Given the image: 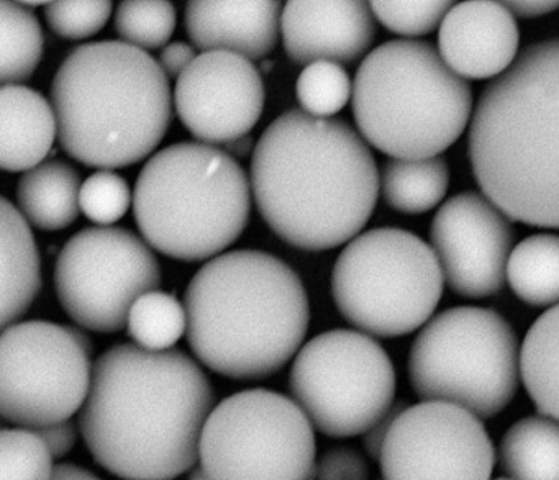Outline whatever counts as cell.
Instances as JSON below:
<instances>
[{
    "instance_id": "obj_34",
    "label": "cell",
    "mask_w": 559,
    "mask_h": 480,
    "mask_svg": "<svg viewBox=\"0 0 559 480\" xmlns=\"http://www.w3.org/2000/svg\"><path fill=\"white\" fill-rule=\"evenodd\" d=\"M112 14V2H50L45 17L55 34L68 40H84L103 31Z\"/></svg>"
},
{
    "instance_id": "obj_7",
    "label": "cell",
    "mask_w": 559,
    "mask_h": 480,
    "mask_svg": "<svg viewBox=\"0 0 559 480\" xmlns=\"http://www.w3.org/2000/svg\"><path fill=\"white\" fill-rule=\"evenodd\" d=\"M471 113L469 84L424 41L381 45L353 83V116L362 139L394 159L437 158L463 135Z\"/></svg>"
},
{
    "instance_id": "obj_43",
    "label": "cell",
    "mask_w": 559,
    "mask_h": 480,
    "mask_svg": "<svg viewBox=\"0 0 559 480\" xmlns=\"http://www.w3.org/2000/svg\"><path fill=\"white\" fill-rule=\"evenodd\" d=\"M493 480H512V479H509V477H499V479H493Z\"/></svg>"
},
{
    "instance_id": "obj_25",
    "label": "cell",
    "mask_w": 559,
    "mask_h": 480,
    "mask_svg": "<svg viewBox=\"0 0 559 480\" xmlns=\"http://www.w3.org/2000/svg\"><path fill=\"white\" fill-rule=\"evenodd\" d=\"M450 169L443 158L391 159L382 169L385 204L401 214L418 215L437 207L448 192Z\"/></svg>"
},
{
    "instance_id": "obj_3",
    "label": "cell",
    "mask_w": 559,
    "mask_h": 480,
    "mask_svg": "<svg viewBox=\"0 0 559 480\" xmlns=\"http://www.w3.org/2000/svg\"><path fill=\"white\" fill-rule=\"evenodd\" d=\"M469 159L509 220L559 228V38L526 47L480 94Z\"/></svg>"
},
{
    "instance_id": "obj_37",
    "label": "cell",
    "mask_w": 559,
    "mask_h": 480,
    "mask_svg": "<svg viewBox=\"0 0 559 480\" xmlns=\"http://www.w3.org/2000/svg\"><path fill=\"white\" fill-rule=\"evenodd\" d=\"M195 58L198 57H195L194 48L182 44V41H176V44L168 45L159 55V67L165 71L166 76L179 80L181 74L194 63Z\"/></svg>"
},
{
    "instance_id": "obj_22",
    "label": "cell",
    "mask_w": 559,
    "mask_h": 480,
    "mask_svg": "<svg viewBox=\"0 0 559 480\" xmlns=\"http://www.w3.org/2000/svg\"><path fill=\"white\" fill-rule=\"evenodd\" d=\"M81 188V176L67 161L41 163L19 181V211L40 230H63L80 215Z\"/></svg>"
},
{
    "instance_id": "obj_26",
    "label": "cell",
    "mask_w": 559,
    "mask_h": 480,
    "mask_svg": "<svg viewBox=\"0 0 559 480\" xmlns=\"http://www.w3.org/2000/svg\"><path fill=\"white\" fill-rule=\"evenodd\" d=\"M513 293L532 307L559 303V237L532 235L513 248L507 264Z\"/></svg>"
},
{
    "instance_id": "obj_8",
    "label": "cell",
    "mask_w": 559,
    "mask_h": 480,
    "mask_svg": "<svg viewBox=\"0 0 559 480\" xmlns=\"http://www.w3.org/2000/svg\"><path fill=\"white\" fill-rule=\"evenodd\" d=\"M519 377L515 332L483 307L444 310L421 328L408 356V379L418 398L457 405L480 420L509 407Z\"/></svg>"
},
{
    "instance_id": "obj_35",
    "label": "cell",
    "mask_w": 559,
    "mask_h": 480,
    "mask_svg": "<svg viewBox=\"0 0 559 480\" xmlns=\"http://www.w3.org/2000/svg\"><path fill=\"white\" fill-rule=\"evenodd\" d=\"M313 480H369L368 459L352 446L330 447L317 460Z\"/></svg>"
},
{
    "instance_id": "obj_11",
    "label": "cell",
    "mask_w": 559,
    "mask_h": 480,
    "mask_svg": "<svg viewBox=\"0 0 559 480\" xmlns=\"http://www.w3.org/2000/svg\"><path fill=\"white\" fill-rule=\"evenodd\" d=\"M290 392L320 433L358 436L395 407L394 365L385 349L366 333L333 329L297 352Z\"/></svg>"
},
{
    "instance_id": "obj_32",
    "label": "cell",
    "mask_w": 559,
    "mask_h": 480,
    "mask_svg": "<svg viewBox=\"0 0 559 480\" xmlns=\"http://www.w3.org/2000/svg\"><path fill=\"white\" fill-rule=\"evenodd\" d=\"M453 2L414 0V2H371L372 14L388 31L404 37H421L440 27Z\"/></svg>"
},
{
    "instance_id": "obj_21",
    "label": "cell",
    "mask_w": 559,
    "mask_h": 480,
    "mask_svg": "<svg viewBox=\"0 0 559 480\" xmlns=\"http://www.w3.org/2000/svg\"><path fill=\"white\" fill-rule=\"evenodd\" d=\"M2 326L15 325L31 309L41 289V263L37 243L24 215L2 197Z\"/></svg>"
},
{
    "instance_id": "obj_2",
    "label": "cell",
    "mask_w": 559,
    "mask_h": 480,
    "mask_svg": "<svg viewBox=\"0 0 559 480\" xmlns=\"http://www.w3.org/2000/svg\"><path fill=\"white\" fill-rule=\"evenodd\" d=\"M365 140L343 120L304 110L277 117L251 158V189L267 227L290 247L326 251L355 240L379 194Z\"/></svg>"
},
{
    "instance_id": "obj_16",
    "label": "cell",
    "mask_w": 559,
    "mask_h": 480,
    "mask_svg": "<svg viewBox=\"0 0 559 480\" xmlns=\"http://www.w3.org/2000/svg\"><path fill=\"white\" fill-rule=\"evenodd\" d=\"M175 106L182 125L205 145L248 136L264 109V84L250 60L207 51L176 81Z\"/></svg>"
},
{
    "instance_id": "obj_42",
    "label": "cell",
    "mask_w": 559,
    "mask_h": 480,
    "mask_svg": "<svg viewBox=\"0 0 559 480\" xmlns=\"http://www.w3.org/2000/svg\"><path fill=\"white\" fill-rule=\"evenodd\" d=\"M189 480H209L207 476H205L204 470L201 467L192 470L191 476H189Z\"/></svg>"
},
{
    "instance_id": "obj_5",
    "label": "cell",
    "mask_w": 559,
    "mask_h": 480,
    "mask_svg": "<svg viewBox=\"0 0 559 480\" xmlns=\"http://www.w3.org/2000/svg\"><path fill=\"white\" fill-rule=\"evenodd\" d=\"M58 142L90 168H127L152 155L171 122L168 76L123 41L76 48L51 83Z\"/></svg>"
},
{
    "instance_id": "obj_19",
    "label": "cell",
    "mask_w": 559,
    "mask_h": 480,
    "mask_svg": "<svg viewBox=\"0 0 559 480\" xmlns=\"http://www.w3.org/2000/svg\"><path fill=\"white\" fill-rule=\"evenodd\" d=\"M280 2L270 0H224L186 5V31L195 48L228 51L247 60H263L280 38Z\"/></svg>"
},
{
    "instance_id": "obj_27",
    "label": "cell",
    "mask_w": 559,
    "mask_h": 480,
    "mask_svg": "<svg viewBox=\"0 0 559 480\" xmlns=\"http://www.w3.org/2000/svg\"><path fill=\"white\" fill-rule=\"evenodd\" d=\"M44 55L40 22L22 2L0 0V81L21 86L31 80Z\"/></svg>"
},
{
    "instance_id": "obj_4",
    "label": "cell",
    "mask_w": 559,
    "mask_h": 480,
    "mask_svg": "<svg viewBox=\"0 0 559 480\" xmlns=\"http://www.w3.org/2000/svg\"><path fill=\"white\" fill-rule=\"evenodd\" d=\"M185 307L192 352L225 377L276 374L309 329L302 280L263 251H230L205 263L189 283Z\"/></svg>"
},
{
    "instance_id": "obj_9",
    "label": "cell",
    "mask_w": 559,
    "mask_h": 480,
    "mask_svg": "<svg viewBox=\"0 0 559 480\" xmlns=\"http://www.w3.org/2000/svg\"><path fill=\"white\" fill-rule=\"evenodd\" d=\"M443 271L417 235L376 228L336 257L332 293L346 322L368 335L397 338L424 326L443 296Z\"/></svg>"
},
{
    "instance_id": "obj_23",
    "label": "cell",
    "mask_w": 559,
    "mask_h": 480,
    "mask_svg": "<svg viewBox=\"0 0 559 480\" xmlns=\"http://www.w3.org/2000/svg\"><path fill=\"white\" fill-rule=\"evenodd\" d=\"M499 466L512 480H559V421H515L500 440Z\"/></svg>"
},
{
    "instance_id": "obj_24",
    "label": "cell",
    "mask_w": 559,
    "mask_h": 480,
    "mask_svg": "<svg viewBox=\"0 0 559 480\" xmlns=\"http://www.w3.org/2000/svg\"><path fill=\"white\" fill-rule=\"evenodd\" d=\"M520 377L536 410L559 421V303L526 332L520 349Z\"/></svg>"
},
{
    "instance_id": "obj_38",
    "label": "cell",
    "mask_w": 559,
    "mask_h": 480,
    "mask_svg": "<svg viewBox=\"0 0 559 480\" xmlns=\"http://www.w3.org/2000/svg\"><path fill=\"white\" fill-rule=\"evenodd\" d=\"M507 9L512 12L513 17L536 19L558 11L559 2L556 0H519V2H503Z\"/></svg>"
},
{
    "instance_id": "obj_18",
    "label": "cell",
    "mask_w": 559,
    "mask_h": 480,
    "mask_svg": "<svg viewBox=\"0 0 559 480\" xmlns=\"http://www.w3.org/2000/svg\"><path fill=\"white\" fill-rule=\"evenodd\" d=\"M520 32L500 2L454 4L438 32L441 58L463 80L499 77L519 58Z\"/></svg>"
},
{
    "instance_id": "obj_14",
    "label": "cell",
    "mask_w": 559,
    "mask_h": 480,
    "mask_svg": "<svg viewBox=\"0 0 559 480\" xmlns=\"http://www.w3.org/2000/svg\"><path fill=\"white\" fill-rule=\"evenodd\" d=\"M379 463L384 480H490L496 451L476 415L421 401L399 411Z\"/></svg>"
},
{
    "instance_id": "obj_10",
    "label": "cell",
    "mask_w": 559,
    "mask_h": 480,
    "mask_svg": "<svg viewBox=\"0 0 559 480\" xmlns=\"http://www.w3.org/2000/svg\"><path fill=\"white\" fill-rule=\"evenodd\" d=\"M313 424L280 392L251 388L225 398L202 431L199 463L209 480H313Z\"/></svg>"
},
{
    "instance_id": "obj_15",
    "label": "cell",
    "mask_w": 559,
    "mask_h": 480,
    "mask_svg": "<svg viewBox=\"0 0 559 480\" xmlns=\"http://www.w3.org/2000/svg\"><path fill=\"white\" fill-rule=\"evenodd\" d=\"M430 241L454 293L486 299L502 289L513 228L486 195L467 191L448 199L431 221Z\"/></svg>"
},
{
    "instance_id": "obj_17",
    "label": "cell",
    "mask_w": 559,
    "mask_h": 480,
    "mask_svg": "<svg viewBox=\"0 0 559 480\" xmlns=\"http://www.w3.org/2000/svg\"><path fill=\"white\" fill-rule=\"evenodd\" d=\"M281 32L294 63H353L374 40V14L371 4L359 0H297L284 5Z\"/></svg>"
},
{
    "instance_id": "obj_13",
    "label": "cell",
    "mask_w": 559,
    "mask_h": 480,
    "mask_svg": "<svg viewBox=\"0 0 559 480\" xmlns=\"http://www.w3.org/2000/svg\"><path fill=\"white\" fill-rule=\"evenodd\" d=\"M57 296L71 320L97 333L126 328L130 310L162 286L150 244L126 228L94 227L73 235L55 269Z\"/></svg>"
},
{
    "instance_id": "obj_28",
    "label": "cell",
    "mask_w": 559,
    "mask_h": 480,
    "mask_svg": "<svg viewBox=\"0 0 559 480\" xmlns=\"http://www.w3.org/2000/svg\"><path fill=\"white\" fill-rule=\"evenodd\" d=\"M130 338L148 351H168L188 332L186 307L169 293H145L130 310Z\"/></svg>"
},
{
    "instance_id": "obj_1",
    "label": "cell",
    "mask_w": 559,
    "mask_h": 480,
    "mask_svg": "<svg viewBox=\"0 0 559 480\" xmlns=\"http://www.w3.org/2000/svg\"><path fill=\"white\" fill-rule=\"evenodd\" d=\"M215 394L201 365L181 349L132 343L93 365L81 434L97 464L126 480H173L194 469Z\"/></svg>"
},
{
    "instance_id": "obj_40",
    "label": "cell",
    "mask_w": 559,
    "mask_h": 480,
    "mask_svg": "<svg viewBox=\"0 0 559 480\" xmlns=\"http://www.w3.org/2000/svg\"><path fill=\"white\" fill-rule=\"evenodd\" d=\"M53 480H100L84 467L74 466V464H58L55 469Z\"/></svg>"
},
{
    "instance_id": "obj_31",
    "label": "cell",
    "mask_w": 559,
    "mask_h": 480,
    "mask_svg": "<svg viewBox=\"0 0 559 480\" xmlns=\"http://www.w3.org/2000/svg\"><path fill=\"white\" fill-rule=\"evenodd\" d=\"M53 459L35 431L4 428L0 433V480H53Z\"/></svg>"
},
{
    "instance_id": "obj_41",
    "label": "cell",
    "mask_w": 559,
    "mask_h": 480,
    "mask_svg": "<svg viewBox=\"0 0 559 480\" xmlns=\"http://www.w3.org/2000/svg\"><path fill=\"white\" fill-rule=\"evenodd\" d=\"M253 149V140L251 136H243V139L235 140V142L227 143L225 145V152L231 156V158H247Z\"/></svg>"
},
{
    "instance_id": "obj_33",
    "label": "cell",
    "mask_w": 559,
    "mask_h": 480,
    "mask_svg": "<svg viewBox=\"0 0 559 480\" xmlns=\"http://www.w3.org/2000/svg\"><path fill=\"white\" fill-rule=\"evenodd\" d=\"M81 212L94 224H116L129 212L132 204L126 179L112 171H97L83 182L81 188Z\"/></svg>"
},
{
    "instance_id": "obj_30",
    "label": "cell",
    "mask_w": 559,
    "mask_h": 480,
    "mask_svg": "<svg viewBox=\"0 0 559 480\" xmlns=\"http://www.w3.org/2000/svg\"><path fill=\"white\" fill-rule=\"evenodd\" d=\"M296 93L304 112L317 119H330L345 109L353 96V86L342 64L319 61L304 68Z\"/></svg>"
},
{
    "instance_id": "obj_39",
    "label": "cell",
    "mask_w": 559,
    "mask_h": 480,
    "mask_svg": "<svg viewBox=\"0 0 559 480\" xmlns=\"http://www.w3.org/2000/svg\"><path fill=\"white\" fill-rule=\"evenodd\" d=\"M402 410V405H395L392 408L391 413L388 417L382 418L376 427H372L368 433L362 437V444H365L366 453L372 457V459L379 460V454H381L382 443H384L385 434H388L389 427H391L394 418L397 417L399 411Z\"/></svg>"
},
{
    "instance_id": "obj_36",
    "label": "cell",
    "mask_w": 559,
    "mask_h": 480,
    "mask_svg": "<svg viewBox=\"0 0 559 480\" xmlns=\"http://www.w3.org/2000/svg\"><path fill=\"white\" fill-rule=\"evenodd\" d=\"M32 431H35L41 437V441L47 444L48 451H50L55 459H61V457L70 454L78 440L76 427L70 420Z\"/></svg>"
},
{
    "instance_id": "obj_29",
    "label": "cell",
    "mask_w": 559,
    "mask_h": 480,
    "mask_svg": "<svg viewBox=\"0 0 559 480\" xmlns=\"http://www.w3.org/2000/svg\"><path fill=\"white\" fill-rule=\"evenodd\" d=\"M176 11L169 2L129 0L116 11V31L123 44L139 50H158L171 40Z\"/></svg>"
},
{
    "instance_id": "obj_12",
    "label": "cell",
    "mask_w": 559,
    "mask_h": 480,
    "mask_svg": "<svg viewBox=\"0 0 559 480\" xmlns=\"http://www.w3.org/2000/svg\"><path fill=\"white\" fill-rule=\"evenodd\" d=\"M90 338L50 322H24L0 338V413L38 430L83 410L93 382Z\"/></svg>"
},
{
    "instance_id": "obj_20",
    "label": "cell",
    "mask_w": 559,
    "mask_h": 480,
    "mask_svg": "<svg viewBox=\"0 0 559 480\" xmlns=\"http://www.w3.org/2000/svg\"><path fill=\"white\" fill-rule=\"evenodd\" d=\"M53 106L25 86L0 89V166L8 172L31 171L41 165L55 139Z\"/></svg>"
},
{
    "instance_id": "obj_6",
    "label": "cell",
    "mask_w": 559,
    "mask_h": 480,
    "mask_svg": "<svg viewBox=\"0 0 559 480\" xmlns=\"http://www.w3.org/2000/svg\"><path fill=\"white\" fill-rule=\"evenodd\" d=\"M250 182L237 159L205 143H176L136 179L133 214L153 250L173 260L221 256L247 228Z\"/></svg>"
}]
</instances>
